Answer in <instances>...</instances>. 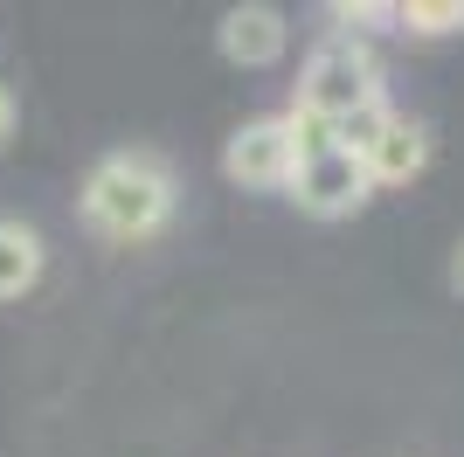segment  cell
I'll return each mask as SVG.
<instances>
[{
    "label": "cell",
    "mask_w": 464,
    "mask_h": 457,
    "mask_svg": "<svg viewBox=\"0 0 464 457\" xmlns=\"http://www.w3.org/2000/svg\"><path fill=\"white\" fill-rule=\"evenodd\" d=\"M215 49H222L236 70H271V63H285V49H291V21L277 15V7H264V0H243V7L222 15Z\"/></svg>",
    "instance_id": "5"
},
{
    "label": "cell",
    "mask_w": 464,
    "mask_h": 457,
    "mask_svg": "<svg viewBox=\"0 0 464 457\" xmlns=\"http://www.w3.org/2000/svg\"><path fill=\"white\" fill-rule=\"evenodd\" d=\"M222 173H229L243 194L291 188V173H298V139H291V118H250V125H236L229 146H222Z\"/></svg>",
    "instance_id": "3"
},
{
    "label": "cell",
    "mask_w": 464,
    "mask_h": 457,
    "mask_svg": "<svg viewBox=\"0 0 464 457\" xmlns=\"http://www.w3.org/2000/svg\"><path fill=\"white\" fill-rule=\"evenodd\" d=\"M368 194H374L368 167H361L353 152H340V146L305 152V160H298V173H291V201H298L305 215H319V222L361 215V209H368Z\"/></svg>",
    "instance_id": "4"
},
{
    "label": "cell",
    "mask_w": 464,
    "mask_h": 457,
    "mask_svg": "<svg viewBox=\"0 0 464 457\" xmlns=\"http://www.w3.org/2000/svg\"><path fill=\"white\" fill-rule=\"evenodd\" d=\"M395 28H409V35H464V0H409V7H395Z\"/></svg>",
    "instance_id": "8"
},
{
    "label": "cell",
    "mask_w": 464,
    "mask_h": 457,
    "mask_svg": "<svg viewBox=\"0 0 464 457\" xmlns=\"http://www.w3.org/2000/svg\"><path fill=\"white\" fill-rule=\"evenodd\" d=\"M450 291H458V298H464V243L450 249Z\"/></svg>",
    "instance_id": "10"
},
{
    "label": "cell",
    "mask_w": 464,
    "mask_h": 457,
    "mask_svg": "<svg viewBox=\"0 0 464 457\" xmlns=\"http://www.w3.org/2000/svg\"><path fill=\"white\" fill-rule=\"evenodd\" d=\"M14 125H21V112H14V91L0 83V152H7V139H14Z\"/></svg>",
    "instance_id": "9"
},
{
    "label": "cell",
    "mask_w": 464,
    "mask_h": 457,
    "mask_svg": "<svg viewBox=\"0 0 464 457\" xmlns=\"http://www.w3.org/2000/svg\"><path fill=\"white\" fill-rule=\"evenodd\" d=\"M361 167H368L374 188H409V180H423V167H430V132H423L409 112H395V118L382 125V139L368 146V160H361Z\"/></svg>",
    "instance_id": "6"
},
{
    "label": "cell",
    "mask_w": 464,
    "mask_h": 457,
    "mask_svg": "<svg viewBox=\"0 0 464 457\" xmlns=\"http://www.w3.org/2000/svg\"><path fill=\"white\" fill-rule=\"evenodd\" d=\"M77 209L104 243H146V236H160L174 222V167L139 146L104 152L91 167V180H83Z\"/></svg>",
    "instance_id": "1"
},
{
    "label": "cell",
    "mask_w": 464,
    "mask_h": 457,
    "mask_svg": "<svg viewBox=\"0 0 464 457\" xmlns=\"http://www.w3.org/2000/svg\"><path fill=\"white\" fill-rule=\"evenodd\" d=\"M368 104H382V63H374V49L353 35H326L305 56V70H298V104L291 112L319 118V125H340V118L368 112Z\"/></svg>",
    "instance_id": "2"
},
{
    "label": "cell",
    "mask_w": 464,
    "mask_h": 457,
    "mask_svg": "<svg viewBox=\"0 0 464 457\" xmlns=\"http://www.w3.org/2000/svg\"><path fill=\"white\" fill-rule=\"evenodd\" d=\"M35 277H42V236H35V222L0 215V305L28 298Z\"/></svg>",
    "instance_id": "7"
}]
</instances>
